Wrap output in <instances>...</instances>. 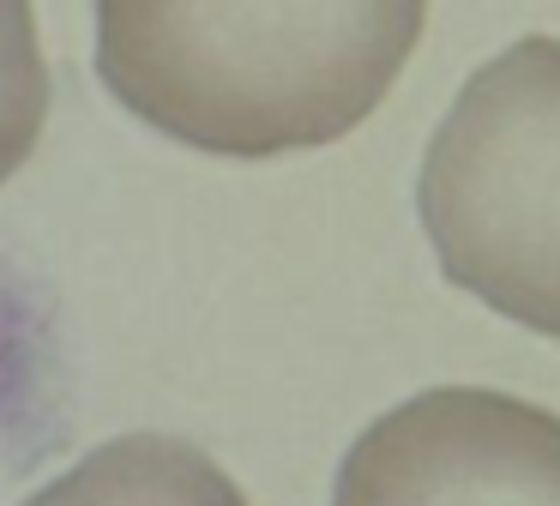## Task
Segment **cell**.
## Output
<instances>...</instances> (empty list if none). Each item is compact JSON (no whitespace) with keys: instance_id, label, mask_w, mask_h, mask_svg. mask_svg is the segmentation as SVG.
Listing matches in <instances>:
<instances>
[{"instance_id":"cell-2","label":"cell","mask_w":560,"mask_h":506,"mask_svg":"<svg viewBox=\"0 0 560 506\" xmlns=\"http://www.w3.org/2000/svg\"><path fill=\"white\" fill-rule=\"evenodd\" d=\"M440 277L560 337V36H518L470 72L416 169Z\"/></svg>"},{"instance_id":"cell-4","label":"cell","mask_w":560,"mask_h":506,"mask_svg":"<svg viewBox=\"0 0 560 506\" xmlns=\"http://www.w3.org/2000/svg\"><path fill=\"white\" fill-rule=\"evenodd\" d=\"M19 506H247L235 476L182 434H115Z\"/></svg>"},{"instance_id":"cell-5","label":"cell","mask_w":560,"mask_h":506,"mask_svg":"<svg viewBox=\"0 0 560 506\" xmlns=\"http://www.w3.org/2000/svg\"><path fill=\"white\" fill-rule=\"evenodd\" d=\"M49 60L31 0H0V187L31 163L49 127Z\"/></svg>"},{"instance_id":"cell-1","label":"cell","mask_w":560,"mask_h":506,"mask_svg":"<svg viewBox=\"0 0 560 506\" xmlns=\"http://www.w3.org/2000/svg\"><path fill=\"white\" fill-rule=\"evenodd\" d=\"M422 24L428 0H97L91 67L170 145L271 163L350 139Z\"/></svg>"},{"instance_id":"cell-3","label":"cell","mask_w":560,"mask_h":506,"mask_svg":"<svg viewBox=\"0 0 560 506\" xmlns=\"http://www.w3.org/2000/svg\"><path fill=\"white\" fill-rule=\"evenodd\" d=\"M331 506H560V410L428 386L350 440Z\"/></svg>"}]
</instances>
